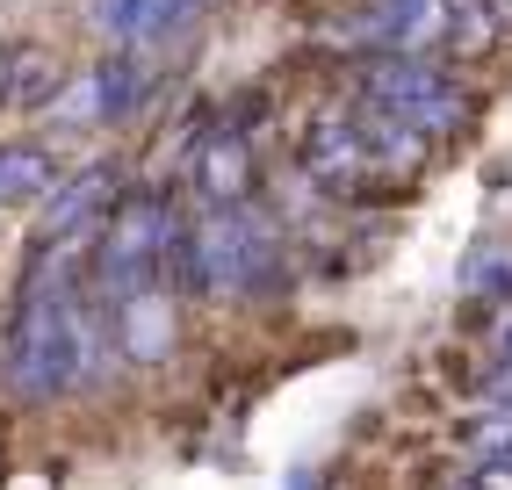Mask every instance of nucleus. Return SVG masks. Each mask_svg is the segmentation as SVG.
<instances>
[{
	"label": "nucleus",
	"mask_w": 512,
	"mask_h": 490,
	"mask_svg": "<svg viewBox=\"0 0 512 490\" xmlns=\"http://www.w3.org/2000/svg\"><path fill=\"white\" fill-rule=\"evenodd\" d=\"M181 267H188V282L210 289V296H260V289L282 282V238L253 202L202 209L181 231Z\"/></svg>",
	"instance_id": "nucleus-4"
},
{
	"label": "nucleus",
	"mask_w": 512,
	"mask_h": 490,
	"mask_svg": "<svg viewBox=\"0 0 512 490\" xmlns=\"http://www.w3.org/2000/svg\"><path fill=\"white\" fill-rule=\"evenodd\" d=\"M354 29L375 58H433L455 37V0H361Z\"/></svg>",
	"instance_id": "nucleus-6"
},
{
	"label": "nucleus",
	"mask_w": 512,
	"mask_h": 490,
	"mask_svg": "<svg viewBox=\"0 0 512 490\" xmlns=\"http://www.w3.org/2000/svg\"><path fill=\"white\" fill-rule=\"evenodd\" d=\"M174 253H181L174 209H166L152 188L116 195V209L94 231V282L109 296V318H130V310L159 303V274H166Z\"/></svg>",
	"instance_id": "nucleus-3"
},
{
	"label": "nucleus",
	"mask_w": 512,
	"mask_h": 490,
	"mask_svg": "<svg viewBox=\"0 0 512 490\" xmlns=\"http://www.w3.org/2000/svg\"><path fill=\"white\" fill-rule=\"evenodd\" d=\"M195 8L202 0H94V29L109 44H123V51H159L166 37H181V29L195 22Z\"/></svg>",
	"instance_id": "nucleus-8"
},
{
	"label": "nucleus",
	"mask_w": 512,
	"mask_h": 490,
	"mask_svg": "<svg viewBox=\"0 0 512 490\" xmlns=\"http://www.w3.org/2000/svg\"><path fill=\"white\" fill-rule=\"evenodd\" d=\"M65 73L51 65V51L37 44H15V51H0V109H44V101H58Z\"/></svg>",
	"instance_id": "nucleus-9"
},
{
	"label": "nucleus",
	"mask_w": 512,
	"mask_h": 490,
	"mask_svg": "<svg viewBox=\"0 0 512 490\" xmlns=\"http://www.w3.org/2000/svg\"><path fill=\"white\" fill-rule=\"evenodd\" d=\"M469 490H512V454H484L469 476Z\"/></svg>",
	"instance_id": "nucleus-11"
},
{
	"label": "nucleus",
	"mask_w": 512,
	"mask_h": 490,
	"mask_svg": "<svg viewBox=\"0 0 512 490\" xmlns=\"http://www.w3.org/2000/svg\"><path fill=\"white\" fill-rule=\"evenodd\" d=\"M58 166L44 145H0V202H44Z\"/></svg>",
	"instance_id": "nucleus-10"
},
{
	"label": "nucleus",
	"mask_w": 512,
	"mask_h": 490,
	"mask_svg": "<svg viewBox=\"0 0 512 490\" xmlns=\"http://www.w3.org/2000/svg\"><path fill=\"white\" fill-rule=\"evenodd\" d=\"M440 145H426L419 130H404L397 116L368 109L354 94L347 109L332 116H311L303 123V173L311 188L332 195V202H375V195H404L426 173Z\"/></svg>",
	"instance_id": "nucleus-2"
},
{
	"label": "nucleus",
	"mask_w": 512,
	"mask_h": 490,
	"mask_svg": "<svg viewBox=\"0 0 512 490\" xmlns=\"http://www.w3.org/2000/svg\"><path fill=\"white\" fill-rule=\"evenodd\" d=\"M188 188L202 209L253 202V137L246 130H202V145L188 152Z\"/></svg>",
	"instance_id": "nucleus-7"
},
{
	"label": "nucleus",
	"mask_w": 512,
	"mask_h": 490,
	"mask_svg": "<svg viewBox=\"0 0 512 490\" xmlns=\"http://www.w3.org/2000/svg\"><path fill=\"white\" fill-rule=\"evenodd\" d=\"M354 94L368 109L397 116L404 130H419L426 145H448V137H462L476 123V94L433 58H368L354 73Z\"/></svg>",
	"instance_id": "nucleus-5"
},
{
	"label": "nucleus",
	"mask_w": 512,
	"mask_h": 490,
	"mask_svg": "<svg viewBox=\"0 0 512 490\" xmlns=\"http://www.w3.org/2000/svg\"><path fill=\"white\" fill-rule=\"evenodd\" d=\"M94 303L73 245H44V260L29 267V282L15 296L8 318V382L22 397H65L94 361Z\"/></svg>",
	"instance_id": "nucleus-1"
}]
</instances>
